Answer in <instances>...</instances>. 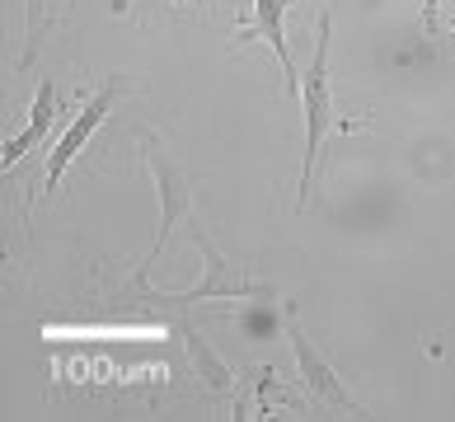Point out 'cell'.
<instances>
[{"instance_id":"cell-1","label":"cell","mask_w":455,"mask_h":422,"mask_svg":"<svg viewBox=\"0 0 455 422\" xmlns=\"http://www.w3.org/2000/svg\"><path fill=\"white\" fill-rule=\"evenodd\" d=\"M188 235H193V249L202 253V277L197 286H188V291H150V286H123V300H137V306H146L150 315H160L164 324H170L174 315H193L202 300H267L273 296V286L249 277L240 263H230L221 249L212 244V235L197 226V211L188 216Z\"/></svg>"},{"instance_id":"cell-2","label":"cell","mask_w":455,"mask_h":422,"mask_svg":"<svg viewBox=\"0 0 455 422\" xmlns=\"http://www.w3.org/2000/svg\"><path fill=\"white\" fill-rule=\"evenodd\" d=\"M329 38H333V10L324 5L315 20V57L300 71V117H306V160H300V179H296V211L306 216V202L315 188V169L319 155H324V141L333 131H347V123L339 117V104H333V80H329Z\"/></svg>"},{"instance_id":"cell-3","label":"cell","mask_w":455,"mask_h":422,"mask_svg":"<svg viewBox=\"0 0 455 422\" xmlns=\"http://www.w3.org/2000/svg\"><path fill=\"white\" fill-rule=\"evenodd\" d=\"M137 146H141V155H146V169H150V179H156V197H160V226H156V244L146 249V259L137 263V273H132L127 286H150V273H156V263H160V253L164 244H170V235L179 226H188V216H193V174L183 169L170 150H164V141L156 137V131H137Z\"/></svg>"},{"instance_id":"cell-4","label":"cell","mask_w":455,"mask_h":422,"mask_svg":"<svg viewBox=\"0 0 455 422\" xmlns=\"http://www.w3.org/2000/svg\"><path fill=\"white\" fill-rule=\"evenodd\" d=\"M123 94H127V80H123V76H108V80L85 99V104H80L76 123L57 137V146L47 150V169H43V183H38V188H43V207L57 197L61 179H66V169H71L80 155H85V146L94 141V131L108 123V113L117 108V99H123Z\"/></svg>"},{"instance_id":"cell-5","label":"cell","mask_w":455,"mask_h":422,"mask_svg":"<svg viewBox=\"0 0 455 422\" xmlns=\"http://www.w3.org/2000/svg\"><path fill=\"white\" fill-rule=\"evenodd\" d=\"M286 338H291V352H296V370H300V390H306L315 403H324V409H339L347 418H371L357 399L347 394L343 376L333 370V362L324 357V352L315 347V338L306 333V324H300V315L286 306Z\"/></svg>"},{"instance_id":"cell-6","label":"cell","mask_w":455,"mask_h":422,"mask_svg":"<svg viewBox=\"0 0 455 422\" xmlns=\"http://www.w3.org/2000/svg\"><path fill=\"white\" fill-rule=\"evenodd\" d=\"M296 10V0H249V14L235 28L230 47H244V43H263L273 52L277 71H282V90L300 99V66L291 57V43H286V14Z\"/></svg>"},{"instance_id":"cell-7","label":"cell","mask_w":455,"mask_h":422,"mask_svg":"<svg viewBox=\"0 0 455 422\" xmlns=\"http://www.w3.org/2000/svg\"><path fill=\"white\" fill-rule=\"evenodd\" d=\"M170 329H174V338L183 343V352H188V366H193V380L202 385V390H212V394H230L235 399V366L216 352L207 338H202L197 329H193V319L188 315H174L170 319Z\"/></svg>"},{"instance_id":"cell-8","label":"cell","mask_w":455,"mask_h":422,"mask_svg":"<svg viewBox=\"0 0 455 422\" xmlns=\"http://www.w3.org/2000/svg\"><path fill=\"white\" fill-rule=\"evenodd\" d=\"M52 123H57V84L43 76V84H38V94H33V104H28V117H24V127L14 131V137L0 146V169H10L20 164L28 150H38L43 141H47V131H52Z\"/></svg>"},{"instance_id":"cell-9","label":"cell","mask_w":455,"mask_h":422,"mask_svg":"<svg viewBox=\"0 0 455 422\" xmlns=\"http://www.w3.org/2000/svg\"><path fill=\"white\" fill-rule=\"evenodd\" d=\"M57 14H66L61 0H24V47H20V61H14V76H28L33 61H38L47 33H52Z\"/></svg>"},{"instance_id":"cell-10","label":"cell","mask_w":455,"mask_h":422,"mask_svg":"<svg viewBox=\"0 0 455 422\" xmlns=\"http://www.w3.org/2000/svg\"><path fill=\"white\" fill-rule=\"evenodd\" d=\"M423 33L427 38L442 33V0H423Z\"/></svg>"},{"instance_id":"cell-11","label":"cell","mask_w":455,"mask_h":422,"mask_svg":"<svg viewBox=\"0 0 455 422\" xmlns=\"http://www.w3.org/2000/svg\"><path fill=\"white\" fill-rule=\"evenodd\" d=\"M132 5V0H113V14H123ZM174 5H193V0H174Z\"/></svg>"},{"instance_id":"cell-12","label":"cell","mask_w":455,"mask_h":422,"mask_svg":"<svg viewBox=\"0 0 455 422\" xmlns=\"http://www.w3.org/2000/svg\"><path fill=\"white\" fill-rule=\"evenodd\" d=\"M61 5H66V10H71V5H76V0H61Z\"/></svg>"},{"instance_id":"cell-13","label":"cell","mask_w":455,"mask_h":422,"mask_svg":"<svg viewBox=\"0 0 455 422\" xmlns=\"http://www.w3.org/2000/svg\"><path fill=\"white\" fill-rule=\"evenodd\" d=\"M451 33H455V20H451Z\"/></svg>"}]
</instances>
